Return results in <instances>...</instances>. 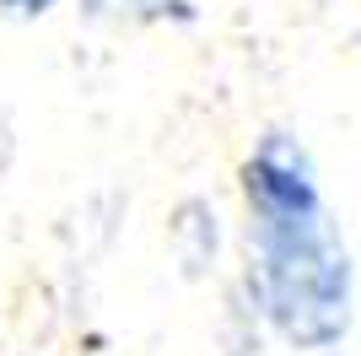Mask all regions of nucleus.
<instances>
[{
    "label": "nucleus",
    "mask_w": 361,
    "mask_h": 356,
    "mask_svg": "<svg viewBox=\"0 0 361 356\" xmlns=\"http://www.w3.org/2000/svg\"><path fill=\"white\" fill-rule=\"evenodd\" d=\"M248 216V302L281 345L340 351L356 329V259L313 151L291 130H264L238 167Z\"/></svg>",
    "instance_id": "f257e3e1"
},
{
    "label": "nucleus",
    "mask_w": 361,
    "mask_h": 356,
    "mask_svg": "<svg viewBox=\"0 0 361 356\" xmlns=\"http://www.w3.org/2000/svg\"><path fill=\"white\" fill-rule=\"evenodd\" d=\"M81 16L92 22H130V28H151V22H195V0H75Z\"/></svg>",
    "instance_id": "f03ea898"
},
{
    "label": "nucleus",
    "mask_w": 361,
    "mask_h": 356,
    "mask_svg": "<svg viewBox=\"0 0 361 356\" xmlns=\"http://www.w3.org/2000/svg\"><path fill=\"white\" fill-rule=\"evenodd\" d=\"M60 6V0H0V16H11V22H38Z\"/></svg>",
    "instance_id": "7ed1b4c3"
}]
</instances>
